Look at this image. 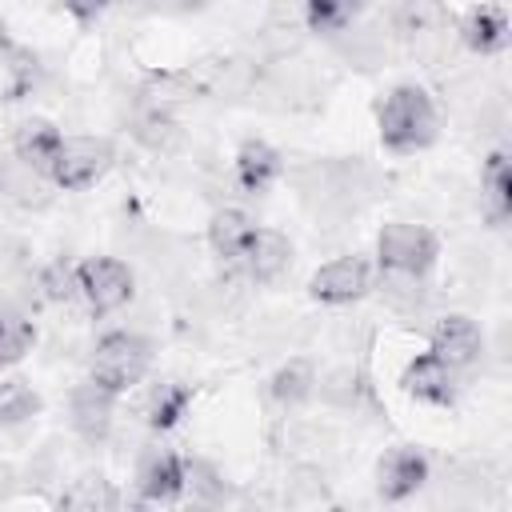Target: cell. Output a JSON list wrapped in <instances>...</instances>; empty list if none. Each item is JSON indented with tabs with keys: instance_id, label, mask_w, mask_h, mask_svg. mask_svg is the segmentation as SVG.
Here are the masks:
<instances>
[{
	"instance_id": "6da1fadb",
	"label": "cell",
	"mask_w": 512,
	"mask_h": 512,
	"mask_svg": "<svg viewBox=\"0 0 512 512\" xmlns=\"http://www.w3.org/2000/svg\"><path fill=\"white\" fill-rule=\"evenodd\" d=\"M376 128L388 152H420L436 140V104L420 84H396L376 108Z\"/></svg>"
},
{
	"instance_id": "7a4b0ae2",
	"label": "cell",
	"mask_w": 512,
	"mask_h": 512,
	"mask_svg": "<svg viewBox=\"0 0 512 512\" xmlns=\"http://www.w3.org/2000/svg\"><path fill=\"white\" fill-rule=\"evenodd\" d=\"M436 256H440V240L424 224L392 220L376 236V264L384 268V276H400V280L416 284V280H424L432 272Z\"/></svg>"
},
{
	"instance_id": "3957f363",
	"label": "cell",
	"mask_w": 512,
	"mask_h": 512,
	"mask_svg": "<svg viewBox=\"0 0 512 512\" xmlns=\"http://www.w3.org/2000/svg\"><path fill=\"white\" fill-rule=\"evenodd\" d=\"M148 364H152V344H148L144 336H136V332L116 328V332H104V336L96 340L88 376H92L96 384H104L108 392L120 396V392L136 388V384L148 376Z\"/></svg>"
},
{
	"instance_id": "277c9868",
	"label": "cell",
	"mask_w": 512,
	"mask_h": 512,
	"mask_svg": "<svg viewBox=\"0 0 512 512\" xmlns=\"http://www.w3.org/2000/svg\"><path fill=\"white\" fill-rule=\"evenodd\" d=\"M112 160H116L112 140H104V136H68L60 144L52 168H48V180L64 192H80V188L96 184L112 168Z\"/></svg>"
},
{
	"instance_id": "5b68a950",
	"label": "cell",
	"mask_w": 512,
	"mask_h": 512,
	"mask_svg": "<svg viewBox=\"0 0 512 512\" xmlns=\"http://www.w3.org/2000/svg\"><path fill=\"white\" fill-rule=\"evenodd\" d=\"M76 296L96 316H108L132 300V268L116 256H88L76 264Z\"/></svg>"
},
{
	"instance_id": "8992f818",
	"label": "cell",
	"mask_w": 512,
	"mask_h": 512,
	"mask_svg": "<svg viewBox=\"0 0 512 512\" xmlns=\"http://www.w3.org/2000/svg\"><path fill=\"white\" fill-rule=\"evenodd\" d=\"M308 292L320 304H352L372 292V264L364 256H336L312 272Z\"/></svg>"
},
{
	"instance_id": "52a82bcc",
	"label": "cell",
	"mask_w": 512,
	"mask_h": 512,
	"mask_svg": "<svg viewBox=\"0 0 512 512\" xmlns=\"http://www.w3.org/2000/svg\"><path fill=\"white\" fill-rule=\"evenodd\" d=\"M400 388L420 400V404H436V408H448L456 404V368H448L432 348L428 352H416L404 372H400Z\"/></svg>"
},
{
	"instance_id": "ba28073f",
	"label": "cell",
	"mask_w": 512,
	"mask_h": 512,
	"mask_svg": "<svg viewBox=\"0 0 512 512\" xmlns=\"http://www.w3.org/2000/svg\"><path fill=\"white\" fill-rule=\"evenodd\" d=\"M428 348L448 364V368H468L476 364V356L484 352V336L476 328V320L460 316V312H448L432 324L428 332Z\"/></svg>"
},
{
	"instance_id": "9c48e42d",
	"label": "cell",
	"mask_w": 512,
	"mask_h": 512,
	"mask_svg": "<svg viewBox=\"0 0 512 512\" xmlns=\"http://www.w3.org/2000/svg\"><path fill=\"white\" fill-rule=\"evenodd\" d=\"M184 484H188V464H184L176 452L152 448V452L140 460L136 488H140V500H144V504H172V500H180Z\"/></svg>"
},
{
	"instance_id": "30bf717a",
	"label": "cell",
	"mask_w": 512,
	"mask_h": 512,
	"mask_svg": "<svg viewBox=\"0 0 512 512\" xmlns=\"http://www.w3.org/2000/svg\"><path fill=\"white\" fill-rule=\"evenodd\" d=\"M376 476H380V480H376L380 496H384L388 504H400V500H408V496H416V492L424 488V480H428V460H424V452L400 444V448H392V452L380 460Z\"/></svg>"
},
{
	"instance_id": "8fae6325",
	"label": "cell",
	"mask_w": 512,
	"mask_h": 512,
	"mask_svg": "<svg viewBox=\"0 0 512 512\" xmlns=\"http://www.w3.org/2000/svg\"><path fill=\"white\" fill-rule=\"evenodd\" d=\"M72 428L88 440L100 444L112 432V416H116V392H108L104 384H96L92 376L72 392Z\"/></svg>"
},
{
	"instance_id": "7c38bea8",
	"label": "cell",
	"mask_w": 512,
	"mask_h": 512,
	"mask_svg": "<svg viewBox=\"0 0 512 512\" xmlns=\"http://www.w3.org/2000/svg\"><path fill=\"white\" fill-rule=\"evenodd\" d=\"M288 260H292V244H288L284 232H276V228H252V236H248V244H244V252H240L236 264L252 280L268 284V280H276L288 268Z\"/></svg>"
},
{
	"instance_id": "4fadbf2b",
	"label": "cell",
	"mask_w": 512,
	"mask_h": 512,
	"mask_svg": "<svg viewBox=\"0 0 512 512\" xmlns=\"http://www.w3.org/2000/svg\"><path fill=\"white\" fill-rule=\"evenodd\" d=\"M60 144H64V132H60L52 120H40V116L24 120V124L16 128V136H12V152H16L20 168L40 172V176H48V168H52Z\"/></svg>"
},
{
	"instance_id": "5bb4252c",
	"label": "cell",
	"mask_w": 512,
	"mask_h": 512,
	"mask_svg": "<svg viewBox=\"0 0 512 512\" xmlns=\"http://www.w3.org/2000/svg\"><path fill=\"white\" fill-rule=\"evenodd\" d=\"M236 184L248 192V196H256V192H264L280 172H284V160H280V152L268 144V140H244L240 148H236Z\"/></svg>"
},
{
	"instance_id": "9a60e30c",
	"label": "cell",
	"mask_w": 512,
	"mask_h": 512,
	"mask_svg": "<svg viewBox=\"0 0 512 512\" xmlns=\"http://www.w3.org/2000/svg\"><path fill=\"white\" fill-rule=\"evenodd\" d=\"M460 40L476 52V56H496L508 48V16L496 4H476L464 20H460Z\"/></svg>"
},
{
	"instance_id": "2e32d148",
	"label": "cell",
	"mask_w": 512,
	"mask_h": 512,
	"mask_svg": "<svg viewBox=\"0 0 512 512\" xmlns=\"http://www.w3.org/2000/svg\"><path fill=\"white\" fill-rule=\"evenodd\" d=\"M252 220H248V212H240V208H220L212 220H208V244H212V252L220 256V260H228V264H236L240 260V252H244V244H248V236H252Z\"/></svg>"
},
{
	"instance_id": "e0dca14e",
	"label": "cell",
	"mask_w": 512,
	"mask_h": 512,
	"mask_svg": "<svg viewBox=\"0 0 512 512\" xmlns=\"http://www.w3.org/2000/svg\"><path fill=\"white\" fill-rule=\"evenodd\" d=\"M392 20L404 36H436L444 32L448 16H444V4L440 0H396L392 4Z\"/></svg>"
},
{
	"instance_id": "ac0fdd59",
	"label": "cell",
	"mask_w": 512,
	"mask_h": 512,
	"mask_svg": "<svg viewBox=\"0 0 512 512\" xmlns=\"http://www.w3.org/2000/svg\"><path fill=\"white\" fill-rule=\"evenodd\" d=\"M312 388H316V372H312V364H308L304 356H296V360L280 364V368L272 372V384H268L272 400H276V404H284V408H292V404L308 400V396H312Z\"/></svg>"
},
{
	"instance_id": "d6986e66",
	"label": "cell",
	"mask_w": 512,
	"mask_h": 512,
	"mask_svg": "<svg viewBox=\"0 0 512 512\" xmlns=\"http://www.w3.org/2000/svg\"><path fill=\"white\" fill-rule=\"evenodd\" d=\"M188 404H192V388H188V384H176V380H172V384H160V388L148 396V408H144L148 428H156V432L176 428V424L184 420Z\"/></svg>"
},
{
	"instance_id": "ffe728a7",
	"label": "cell",
	"mask_w": 512,
	"mask_h": 512,
	"mask_svg": "<svg viewBox=\"0 0 512 512\" xmlns=\"http://www.w3.org/2000/svg\"><path fill=\"white\" fill-rule=\"evenodd\" d=\"M36 344V324L16 312V308H0V368L20 364Z\"/></svg>"
},
{
	"instance_id": "44dd1931",
	"label": "cell",
	"mask_w": 512,
	"mask_h": 512,
	"mask_svg": "<svg viewBox=\"0 0 512 512\" xmlns=\"http://www.w3.org/2000/svg\"><path fill=\"white\" fill-rule=\"evenodd\" d=\"M484 192H488L492 220L504 224L512 216V172H508V152H500V148L484 164Z\"/></svg>"
},
{
	"instance_id": "7402d4cb",
	"label": "cell",
	"mask_w": 512,
	"mask_h": 512,
	"mask_svg": "<svg viewBox=\"0 0 512 512\" xmlns=\"http://www.w3.org/2000/svg\"><path fill=\"white\" fill-rule=\"evenodd\" d=\"M40 412V396L28 380H4L0 384V428H16Z\"/></svg>"
},
{
	"instance_id": "603a6c76",
	"label": "cell",
	"mask_w": 512,
	"mask_h": 512,
	"mask_svg": "<svg viewBox=\"0 0 512 512\" xmlns=\"http://www.w3.org/2000/svg\"><path fill=\"white\" fill-rule=\"evenodd\" d=\"M360 0H304V16L312 32H336L356 16Z\"/></svg>"
},
{
	"instance_id": "cb8c5ba5",
	"label": "cell",
	"mask_w": 512,
	"mask_h": 512,
	"mask_svg": "<svg viewBox=\"0 0 512 512\" xmlns=\"http://www.w3.org/2000/svg\"><path fill=\"white\" fill-rule=\"evenodd\" d=\"M136 136H140L148 148H168V144L176 140V124L168 120L164 108H148V112L140 116V124H136Z\"/></svg>"
},
{
	"instance_id": "d4e9b609",
	"label": "cell",
	"mask_w": 512,
	"mask_h": 512,
	"mask_svg": "<svg viewBox=\"0 0 512 512\" xmlns=\"http://www.w3.org/2000/svg\"><path fill=\"white\" fill-rule=\"evenodd\" d=\"M40 284H44V296L48 300H68V296H76V268H68L64 260H56V264L44 268Z\"/></svg>"
},
{
	"instance_id": "484cf974",
	"label": "cell",
	"mask_w": 512,
	"mask_h": 512,
	"mask_svg": "<svg viewBox=\"0 0 512 512\" xmlns=\"http://www.w3.org/2000/svg\"><path fill=\"white\" fill-rule=\"evenodd\" d=\"M60 504H68V508H96V504H112V492H108L104 480L96 476V480H80L72 492H64Z\"/></svg>"
},
{
	"instance_id": "4316f807",
	"label": "cell",
	"mask_w": 512,
	"mask_h": 512,
	"mask_svg": "<svg viewBox=\"0 0 512 512\" xmlns=\"http://www.w3.org/2000/svg\"><path fill=\"white\" fill-rule=\"evenodd\" d=\"M64 4V12L72 16V20H80V24H88V20H96L112 0H60Z\"/></svg>"
},
{
	"instance_id": "83f0119b",
	"label": "cell",
	"mask_w": 512,
	"mask_h": 512,
	"mask_svg": "<svg viewBox=\"0 0 512 512\" xmlns=\"http://www.w3.org/2000/svg\"><path fill=\"white\" fill-rule=\"evenodd\" d=\"M16 188V180H12V168L8 164H0V196H8Z\"/></svg>"
}]
</instances>
